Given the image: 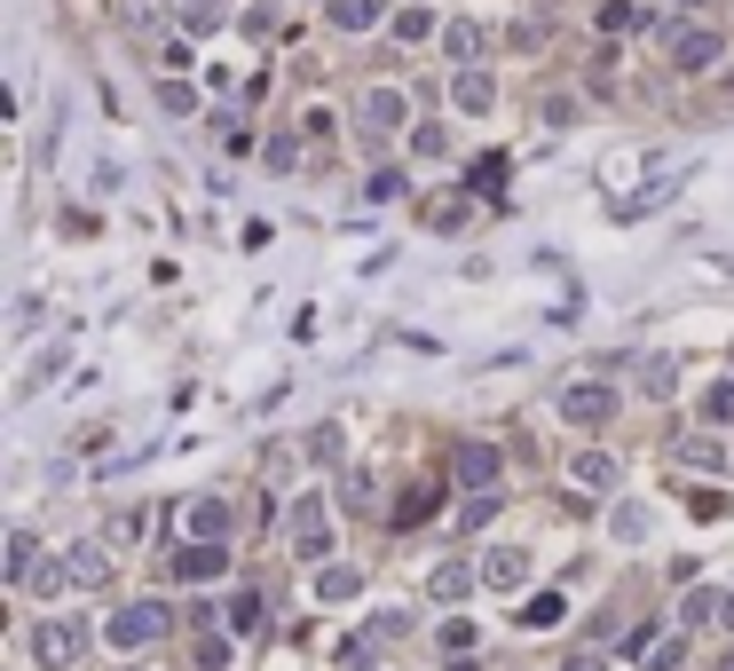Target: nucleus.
Listing matches in <instances>:
<instances>
[{"instance_id":"f257e3e1","label":"nucleus","mask_w":734,"mask_h":671,"mask_svg":"<svg viewBox=\"0 0 734 671\" xmlns=\"http://www.w3.org/2000/svg\"><path fill=\"white\" fill-rule=\"evenodd\" d=\"M166 624H175V616H166V600H127V609L104 624V640L127 656V648H151V640H166Z\"/></svg>"},{"instance_id":"f03ea898","label":"nucleus","mask_w":734,"mask_h":671,"mask_svg":"<svg viewBox=\"0 0 734 671\" xmlns=\"http://www.w3.org/2000/svg\"><path fill=\"white\" fill-rule=\"evenodd\" d=\"M450 475H458L466 498H482V490H497V475H506V451H497V443H458L450 451Z\"/></svg>"},{"instance_id":"7ed1b4c3","label":"nucleus","mask_w":734,"mask_h":671,"mask_svg":"<svg viewBox=\"0 0 734 671\" xmlns=\"http://www.w3.org/2000/svg\"><path fill=\"white\" fill-rule=\"evenodd\" d=\"M356 119H363V134H372V143H387V134H404L411 104H404V87H363V104H356Z\"/></svg>"},{"instance_id":"20e7f679","label":"nucleus","mask_w":734,"mask_h":671,"mask_svg":"<svg viewBox=\"0 0 734 671\" xmlns=\"http://www.w3.org/2000/svg\"><path fill=\"white\" fill-rule=\"evenodd\" d=\"M561 419H569V427H609L616 419V387H600V380L561 387Z\"/></svg>"},{"instance_id":"39448f33","label":"nucleus","mask_w":734,"mask_h":671,"mask_svg":"<svg viewBox=\"0 0 734 671\" xmlns=\"http://www.w3.org/2000/svg\"><path fill=\"white\" fill-rule=\"evenodd\" d=\"M292 546H300V561H324V553H332V514H324V498H300V506H292Z\"/></svg>"},{"instance_id":"423d86ee","label":"nucleus","mask_w":734,"mask_h":671,"mask_svg":"<svg viewBox=\"0 0 734 671\" xmlns=\"http://www.w3.org/2000/svg\"><path fill=\"white\" fill-rule=\"evenodd\" d=\"M719 56H726V40H719L711 24H687V32H672V63H679V72H711Z\"/></svg>"},{"instance_id":"0eeeda50","label":"nucleus","mask_w":734,"mask_h":671,"mask_svg":"<svg viewBox=\"0 0 734 671\" xmlns=\"http://www.w3.org/2000/svg\"><path fill=\"white\" fill-rule=\"evenodd\" d=\"M221 568H229L221 546H197V537H182V553H175V577H182V585H214Z\"/></svg>"},{"instance_id":"6e6552de","label":"nucleus","mask_w":734,"mask_h":671,"mask_svg":"<svg viewBox=\"0 0 734 671\" xmlns=\"http://www.w3.org/2000/svg\"><path fill=\"white\" fill-rule=\"evenodd\" d=\"M490 48V32L474 24V16H458V24H443V56L450 63H466V72H474V56Z\"/></svg>"},{"instance_id":"1a4fd4ad","label":"nucleus","mask_w":734,"mask_h":671,"mask_svg":"<svg viewBox=\"0 0 734 671\" xmlns=\"http://www.w3.org/2000/svg\"><path fill=\"white\" fill-rule=\"evenodd\" d=\"M182 529L197 537V546H221V537H229V506H221V498H197V506L182 514Z\"/></svg>"},{"instance_id":"9d476101","label":"nucleus","mask_w":734,"mask_h":671,"mask_svg":"<svg viewBox=\"0 0 734 671\" xmlns=\"http://www.w3.org/2000/svg\"><path fill=\"white\" fill-rule=\"evenodd\" d=\"M450 104H458L466 119H490V111H497V87H490V72H458V87H450Z\"/></svg>"},{"instance_id":"9b49d317","label":"nucleus","mask_w":734,"mask_h":671,"mask_svg":"<svg viewBox=\"0 0 734 671\" xmlns=\"http://www.w3.org/2000/svg\"><path fill=\"white\" fill-rule=\"evenodd\" d=\"M529 577V553H514V546H497V553H482V585L490 592H514Z\"/></svg>"},{"instance_id":"f8f14e48","label":"nucleus","mask_w":734,"mask_h":671,"mask_svg":"<svg viewBox=\"0 0 734 671\" xmlns=\"http://www.w3.org/2000/svg\"><path fill=\"white\" fill-rule=\"evenodd\" d=\"M87 648V632L72 624V616H56V624H40V663H72Z\"/></svg>"},{"instance_id":"ddd939ff","label":"nucleus","mask_w":734,"mask_h":671,"mask_svg":"<svg viewBox=\"0 0 734 671\" xmlns=\"http://www.w3.org/2000/svg\"><path fill=\"white\" fill-rule=\"evenodd\" d=\"M63 561H72V585H111V546H95V537H87V546H72Z\"/></svg>"},{"instance_id":"4468645a","label":"nucleus","mask_w":734,"mask_h":671,"mask_svg":"<svg viewBox=\"0 0 734 671\" xmlns=\"http://www.w3.org/2000/svg\"><path fill=\"white\" fill-rule=\"evenodd\" d=\"M569 482H577V490H616V458H609V451H577V458H569Z\"/></svg>"},{"instance_id":"2eb2a0df","label":"nucleus","mask_w":734,"mask_h":671,"mask_svg":"<svg viewBox=\"0 0 734 671\" xmlns=\"http://www.w3.org/2000/svg\"><path fill=\"white\" fill-rule=\"evenodd\" d=\"M387 16V0H332V24H340V32H372Z\"/></svg>"},{"instance_id":"dca6fc26","label":"nucleus","mask_w":734,"mask_h":671,"mask_svg":"<svg viewBox=\"0 0 734 671\" xmlns=\"http://www.w3.org/2000/svg\"><path fill=\"white\" fill-rule=\"evenodd\" d=\"M32 568H40V537L16 529V537H9V585H32Z\"/></svg>"},{"instance_id":"f3484780","label":"nucleus","mask_w":734,"mask_h":671,"mask_svg":"<svg viewBox=\"0 0 734 671\" xmlns=\"http://www.w3.org/2000/svg\"><path fill=\"white\" fill-rule=\"evenodd\" d=\"M474 577H482V568H458V561H443L435 577H426V592H435V600H466V592H474Z\"/></svg>"},{"instance_id":"a211bd4d","label":"nucleus","mask_w":734,"mask_h":671,"mask_svg":"<svg viewBox=\"0 0 734 671\" xmlns=\"http://www.w3.org/2000/svg\"><path fill=\"white\" fill-rule=\"evenodd\" d=\"M655 16L640 9V0H609V9H600V32H648Z\"/></svg>"},{"instance_id":"6ab92c4d","label":"nucleus","mask_w":734,"mask_h":671,"mask_svg":"<svg viewBox=\"0 0 734 671\" xmlns=\"http://www.w3.org/2000/svg\"><path fill=\"white\" fill-rule=\"evenodd\" d=\"M395 40H404V48L435 40V9H404V16H395Z\"/></svg>"},{"instance_id":"aec40b11","label":"nucleus","mask_w":734,"mask_h":671,"mask_svg":"<svg viewBox=\"0 0 734 671\" xmlns=\"http://www.w3.org/2000/svg\"><path fill=\"white\" fill-rule=\"evenodd\" d=\"M711 616H726V600H719V592H703V585H695V592L679 600V624H711Z\"/></svg>"},{"instance_id":"412c9836","label":"nucleus","mask_w":734,"mask_h":671,"mask_svg":"<svg viewBox=\"0 0 734 671\" xmlns=\"http://www.w3.org/2000/svg\"><path fill=\"white\" fill-rule=\"evenodd\" d=\"M269 624V609H261V592H238L229 600V632H261Z\"/></svg>"},{"instance_id":"4be33fe9","label":"nucleus","mask_w":734,"mask_h":671,"mask_svg":"<svg viewBox=\"0 0 734 671\" xmlns=\"http://www.w3.org/2000/svg\"><path fill=\"white\" fill-rule=\"evenodd\" d=\"M640 387H648V395L663 403V395L679 387V363H672V356H648V372H640Z\"/></svg>"},{"instance_id":"5701e85b","label":"nucleus","mask_w":734,"mask_h":671,"mask_svg":"<svg viewBox=\"0 0 734 671\" xmlns=\"http://www.w3.org/2000/svg\"><path fill=\"white\" fill-rule=\"evenodd\" d=\"M356 592H363L356 568H324V577H316V600H356Z\"/></svg>"},{"instance_id":"b1692460","label":"nucleus","mask_w":734,"mask_h":671,"mask_svg":"<svg viewBox=\"0 0 734 671\" xmlns=\"http://www.w3.org/2000/svg\"><path fill=\"white\" fill-rule=\"evenodd\" d=\"M679 458H687V466H703V475H719V466H726V451L711 443V434H695V443H679Z\"/></svg>"},{"instance_id":"393cba45","label":"nucleus","mask_w":734,"mask_h":671,"mask_svg":"<svg viewBox=\"0 0 734 671\" xmlns=\"http://www.w3.org/2000/svg\"><path fill=\"white\" fill-rule=\"evenodd\" d=\"M419 221H426V229H466V197H435Z\"/></svg>"},{"instance_id":"a878e982","label":"nucleus","mask_w":734,"mask_h":671,"mask_svg":"<svg viewBox=\"0 0 734 671\" xmlns=\"http://www.w3.org/2000/svg\"><path fill=\"white\" fill-rule=\"evenodd\" d=\"M703 419H719V427L734 419V380H711V387H703Z\"/></svg>"},{"instance_id":"bb28decb","label":"nucleus","mask_w":734,"mask_h":671,"mask_svg":"<svg viewBox=\"0 0 734 671\" xmlns=\"http://www.w3.org/2000/svg\"><path fill=\"white\" fill-rule=\"evenodd\" d=\"M426 514H435V490H411L404 506H395V529H419Z\"/></svg>"},{"instance_id":"cd10ccee","label":"nucleus","mask_w":734,"mask_h":671,"mask_svg":"<svg viewBox=\"0 0 734 671\" xmlns=\"http://www.w3.org/2000/svg\"><path fill=\"white\" fill-rule=\"evenodd\" d=\"M221 9H229V0H182V24H190V32H214Z\"/></svg>"},{"instance_id":"c85d7f7f","label":"nucleus","mask_w":734,"mask_h":671,"mask_svg":"<svg viewBox=\"0 0 734 671\" xmlns=\"http://www.w3.org/2000/svg\"><path fill=\"white\" fill-rule=\"evenodd\" d=\"M521 624H529V632H545V624H561V592H538V600H529V609H521Z\"/></svg>"},{"instance_id":"c756f323","label":"nucleus","mask_w":734,"mask_h":671,"mask_svg":"<svg viewBox=\"0 0 734 671\" xmlns=\"http://www.w3.org/2000/svg\"><path fill=\"white\" fill-rule=\"evenodd\" d=\"M609 529L624 537V546H640V537H648V514H640V506H616V514H609Z\"/></svg>"},{"instance_id":"7c9ffc66","label":"nucleus","mask_w":734,"mask_h":671,"mask_svg":"<svg viewBox=\"0 0 734 671\" xmlns=\"http://www.w3.org/2000/svg\"><path fill=\"white\" fill-rule=\"evenodd\" d=\"M309 458H316V466H332V458H340V427H332V419L309 434Z\"/></svg>"},{"instance_id":"2f4dec72","label":"nucleus","mask_w":734,"mask_h":671,"mask_svg":"<svg viewBox=\"0 0 734 671\" xmlns=\"http://www.w3.org/2000/svg\"><path fill=\"white\" fill-rule=\"evenodd\" d=\"M497 514V490H482V498H466V506H458V529H482Z\"/></svg>"},{"instance_id":"473e14b6","label":"nucleus","mask_w":734,"mask_h":671,"mask_svg":"<svg viewBox=\"0 0 734 671\" xmlns=\"http://www.w3.org/2000/svg\"><path fill=\"white\" fill-rule=\"evenodd\" d=\"M63 577H72V561H48V568H32L24 592H63Z\"/></svg>"},{"instance_id":"72a5a7b5","label":"nucleus","mask_w":734,"mask_h":671,"mask_svg":"<svg viewBox=\"0 0 734 671\" xmlns=\"http://www.w3.org/2000/svg\"><path fill=\"white\" fill-rule=\"evenodd\" d=\"M411 151H419V158H443V151H450V134H443V127H435V119H426V127H419V134H411Z\"/></svg>"},{"instance_id":"f704fd0d","label":"nucleus","mask_w":734,"mask_h":671,"mask_svg":"<svg viewBox=\"0 0 734 671\" xmlns=\"http://www.w3.org/2000/svg\"><path fill=\"white\" fill-rule=\"evenodd\" d=\"M363 197H372V206H380V197H404V175H395V166H380V175L363 182Z\"/></svg>"},{"instance_id":"c9c22d12","label":"nucleus","mask_w":734,"mask_h":671,"mask_svg":"<svg viewBox=\"0 0 734 671\" xmlns=\"http://www.w3.org/2000/svg\"><path fill=\"white\" fill-rule=\"evenodd\" d=\"M229 663V640H214V632H206V640H197V671H221Z\"/></svg>"},{"instance_id":"e433bc0d","label":"nucleus","mask_w":734,"mask_h":671,"mask_svg":"<svg viewBox=\"0 0 734 671\" xmlns=\"http://www.w3.org/2000/svg\"><path fill=\"white\" fill-rule=\"evenodd\" d=\"M443 648L466 656V648H474V624H458V616H450V624H443Z\"/></svg>"},{"instance_id":"4c0bfd02","label":"nucleus","mask_w":734,"mask_h":671,"mask_svg":"<svg viewBox=\"0 0 734 671\" xmlns=\"http://www.w3.org/2000/svg\"><path fill=\"white\" fill-rule=\"evenodd\" d=\"M127 24H135V32H151V24H158V0H127Z\"/></svg>"},{"instance_id":"58836bf2","label":"nucleus","mask_w":734,"mask_h":671,"mask_svg":"<svg viewBox=\"0 0 734 671\" xmlns=\"http://www.w3.org/2000/svg\"><path fill=\"white\" fill-rule=\"evenodd\" d=\"M561 671H609V663H600V656H569V663H561Z\"/></svg>"},{"instance_id":"ea45409f","label":"nucleus","mask_w":734,"mask_h":671,"mask_svg":"<svg viewBox=\"0 0 734 671\" xmlns=\"http://www.w3.org/2000/svg\"><path fill=\"white\" fill-rule=\"evenodd\" d=\"M719 671H734V656H726V663H719Z\"/></svg>"},{"instance_id":"a19ab883","label":"nucleus","mask_w":734,"mask_h":671,"mask_svg":"<svg viewBox=\"0 0 734 671\" xmlns=\"http://www.w3.org/2000/svg\"><path fill=\"white\" fill-rule=\"evenodd\" d=\"M687 9H703V0H687Z\"/></svg>"}]
</instances>
